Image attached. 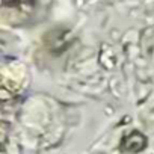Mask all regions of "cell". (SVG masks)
Segmentation results:
<instances>
[{
  "label": "cell",
  "mask_w": 154,
  "mask_h": 154,
  "mask_svg": "<svg viewBox=\"0 0 154 154\" xmlns=\"http://www.w3.org/2000/svg\"><path fill=\"white\" fill-rule=\"evenodd\" d=\"M145 145H146V137L136 130L127 133L121 140V148L127 152H139L145 148Z\"/></svg>",
  "instance_id": "1"
}]
</instances>
